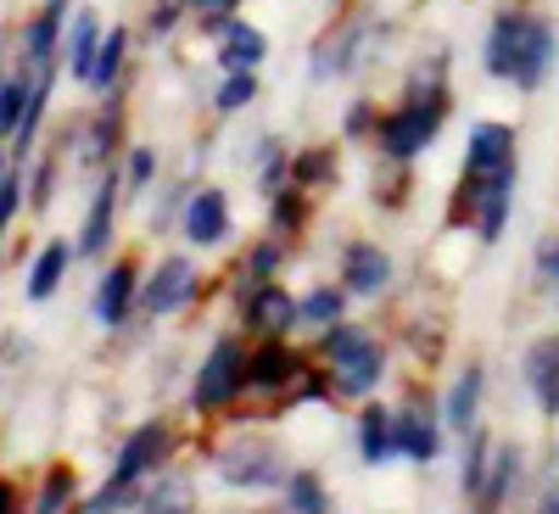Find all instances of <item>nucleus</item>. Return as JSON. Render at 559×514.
<instances>
[{"label":"nucleus","instance_id":"obj_13","mask_svg":"<svg viewBox=\"0 0 559 514\" xmlns=\"http://www.w3.org/2000/svg\"><path fill=\"white\" fill-rule=\"evenodd\" d=\"M213 62L224 68V73H263V62H269V34L252 23V17H229L218 34H213Z\"/></svg>","mask_w":559,"mask_h":514},{"label":"nucleus","instance_id":"obj_22","mask_svg":"<svg viewBox=\"0 0 559 514\" xmlns=\"http://www.w3.org/2000/svg\"><path fill=\"white\" fill-rule=\"evenodd\" d=\"M79 258V247H68V241H45L39 247V258L28 263V279H23V297L28 302H51L57 297V286L68 279V263Z\"/></svg>","mask_w":559,"mask_h":514},{"label":"nucleus","instance_id":"obj_38","mask_svg":"<svg viewBox=\"0 0 559 514\" xmlns=\"http://www.w3.org/2000/svg\"><path fill=\"white\" fill-rule=\"evenodd\" d=\"M376 123H381V101L358 96V101L347 107V118H342V134H347V140H376Z\"/></svg>","mask_w":559,"mask_h":514},{"label":"nucleus","instance_id":"obj_10","mask_svg":"<svg viewBox=\"0 0 559 514\" xmlns=\"http://www.w3.org/2000/svg\"><path fill=\"white\" fill-rule=\"evenodd\" d=\"M292 324H302V308L280 279H263V286L241 291V331L247 336H258V342L263 336H292Z\"/></svg>","mask_w":559,"mask_h":514},{"label":"nucleus","instance_id":"obj_37","mask_svg":"<svg viewBox=\"0 0 559 514\" xmlns=\"http://www.w3.org/2000/svg\"><path fill=\"white\" fill-rule=\"evenodd\" d=\"M112 134H118V101H107V107H102V118L90 123L84 157H90V163H107V152H112Z\"/></svg>","mask_w":559,"mask_h":514},{"label":"nucleus","instance_id":"obj_35","mask_svg":"<svg viewBox=\"0 0 559 514\" xmlns=\"http://www.w3.org/2000/svg\"><path fill=\"white\" fill-rule=\"evenodd\" d=\"M185 23H191V0H152L146 7V39H174Z\"/></svg>","mask_w":559,"mask_h":514},{"label":"nucleus","instance_id":"obj_4","mask_svg":"<svg viewBox=\"0 0 559 514\" xmlns=\"http://www.w3.org/2000/svg\"><path fill=\"white\" fill-rule=\"evenodd\" d=\"M521 168V134L515 123H498V118H476L471 134H464V191H459V207H471L481 196V184Z\"/></svg>","mask_w":559,"mask_h":514},{"label":"nucleus","instance_id":"obj_8","mask_svg":"<svg viewBox=\"0 0 559 514\" xmlns=\"http://www.w3.org/2000/svg\"><path fill=\"white\" fill-rule=\"evenodd\" d=\"M168 447H174L168 419H146V426H134V431L123 437L118 458H112L107 481H112V487H123V492H134L140 481H152V476L163 470V464H168Z\"/></svg>","mask_w":559,"mask_h":514},{"label":"nucleus","instance_id":"obj_16","mask_svg":"<svg viewBox=\"0 0 559 514\" xmlns=\"http://www.w3.org/2000/svg\"><path fill=\"white\" fill-rule=\"evenodd\" d=\"M392 431H397V458L408 464H437L442 458V414L437 408H392Z\"/></svg>","mask_w":559,"mask_h":514},{"label":"nucleus","instance_id":"obj_2","mask_svg":"<svg viewBox=\"0 0 559 514\" xmlns=\"http://www.w3.org/2000/svg\"><path fill=\"white\" fill-rule=\"evenodd\" d=\"M453 112V89L448 84H408L403 89V101H392L376 123V146L386 163L408 168L414 157H426L437 146V134Z\"/></svg>","mask_w":559,"mask_h":514},{"label":"nucleus","instance_id":"obj_26","mask_svg":"<svg viewBox=\"0 0 559 514\" xmlns=\"http://www.w3.org/2000/svg\"><path fill=\"white\" fill-rule=\"evenodd\" d=\"M492 453H498V442L481 431V426H471L464 431V464H459V487H464V498H481V487H487V470H492Z\"/></svg>","mask_w":559,"mask_h":514},{"label":"nucleus","instance_id":"obj_28","mask_svg":"<svg viewBox=\"0 0 559 514\" xmlns=\"http://www.w3.org/2000/svg\"><path fill=\"white\" fill-rule=\"evenodd\" d=\"M297 308H302L308 331H331L336 319H347V286H342V279H336V286L324 279V286H313L308 297H297Z\"/></svg>","mask_w":559,"mask_h":514},{"label":"nucleus","instance_id":"obj_30","mask_svg":"<svg viewBox=\"0 0 559 514\" xmlns=\"http://www.w3.org/2000/svg\"><path fill=\"white\" fill-rule=\"evenodd\" d=\"M280 492H286V514H331V487L319 470H292Z\"/></svg>","mask_w":559,"mask_h":514},{"label":"nucleus","instance_id":"obj_31","mask_svg":"<svg viewBox=\"0 0 559 514\" xmlns=\"http://www.w3.org/2000/svg\"><path fill=\"white\" fill-rule=\"evenodd\" d=\"M280 268H286V241H280V236H263V241H252L247 247V258H241V291L247 286H263V279H274Z\"/></svg>","mask_w":559,"mask_h":514},{"label":"nucleus","instance_id":"obj_12","mask_svg":"<svg viewBox=\"0 0 559 514\" xmlns=\"http://www.w3.org/2000/svg\"><path fill=\"white\" fill-rule=\"evenodd\" d=\"M229 229H236V213H229V196L218 191V184H202V191L185 196L179 207V236L191 241V247H224L229 241Z\"/></svg>","mask_w":559,"mask_h":514},{"label":"nucleus","instance_id":"obj_7","mask_svg":"<svg viewBox=\"0 0 559 514\" xmlns=\"http://www.w3.org/2000/svg\"><path fill=\"white\" fill-rule=\"evenodd\" d=\"M376 39H381V23L358 12V17L336 23L331 34H324V39L313 45V62H308V73H313L319 84L347 79V73H358V68L369 62V51H376Z\"/></svg>","mask_w":559,"mask_h":514},{"label":"nucleus","instance_id":"obj_5","mask_svg":"<svg viewBox=\"0 0 559 514\" xmlns=\"http://www.w3.org/2000/svg\"><path fill=\"white\" fill-rule=\"evenodd\" d=\"M247 397V342L241 336H218L191 381V408L197 414H224Z\"/></svg>","mask_w":559,"mask_h":514},{"label":"nucleus","instance_id":"obj_43","mask_svg":"<svg viewBox=\"0 0 559 514\" xmlns=\"http://www.w3.org/2000/svg\"><path fill=\"white\" fill-rule=\"evenodd\" d=\"M51 184H57V163L45 157V163H39V174H34V207L51 202Z\"/></svg>","mask_w":559,"mask_h":514},{"label":"nucleus","instance_id":"obj_32","mask_svg":"<svg viewBox=\"0 0 559 514\" xmlns=\"http://www.w3.org/2000/svg\"><path fill=\"white\" fill-rule=\"evenodd\" d=\"M258 96H263V79H258V73H224L218 89H213V112H218V118H236V112H247Z\"/></svg>","mask_w":559,"mask_h":514},{"label":"nucleus","instance_id":"obj_1","mask_svg":"<svg viewBox=\"0 0 559 514\" xmlns=\"http://www.w3.org/2000/svg\"><path fill=\"white\" fill-rule=\"evenodd\" d=\"M559 68V17L532 0H503L481 28V73L537 96Z\"/></svg>","mask_w":559,"mask_h":514},{"label":"nucleus","instance_id":"obj_24","mask_svg":"<svg viewBox=\"0 0 559 514\" xmlns=\"http://www.w3.org/2000/svg\"><path fill=\"white\" fill-rule=\"evenodd\" d=\"M129 45L134 34L123 23H112L102 34V51H96V68H90V89H102V96H118V84H123V68H129Z\"/></svg>","mask_w":559,"mask_h":514},{"label":"nucleus","instance_id":"obj_20","mask_svg":"<svg viewBox=\"0 0 559 514\" xmlns=\"http://www.w3.org/2000/svg\"><path fill=\"white\" fill-rule=\"evenodd\" d=\"M481 392H487V369H481V363H464L459 381H453L448 397H442V408H437L442 426L459 431V437L471 431V426H481Z\"/></svg>","mask_w":559,"mask_h":514},{"label":"nucleus","instance_id":"obj_34","mask_svg":"<svg viewBox=\"0 0 559 514\" xmlns=\"http://www.w3.org/2000/svg\"><path fill=\"white\" fill-rule=\"evenodd\" d=\"M73 503H79V481H73V470H68V464H51V470H45V487H39L34 514H73Z\"/></svg>","mask_w":559,"mask_h":514},{"label":"nucleus","instance_id":"obj_25","mask_svg":"<svg viewBox=\"0 0 559 514\" xmlns=\"http://www.w3.org/2000/svg\"><path fill=\"white\" fill-rule=\"evenodd\" d=\"M134 514H197V498H191V476H179V470H157L152 487L134 498Z\"/></svg>","mask_w":559,"mask_h":514},{"label":"nucleus","instance_id":"obj_33","mask_svg":"<svg viewBox=\"0 0 559 514\" xmlns=\"http://www.w3.org/2000/svg\"><path fill=\"white\" fill-rule=\"evenodd\" d=\"M331 179H336V146L292 152V184H302V191H324Z\"/></svg>","mask_w":559,"mask_h":514},{"label":"nucleus","instance_id":"obj_14","mask_svg":"<svg viewBox=\"0 0 559 514\" xmlns=\"http://www.w3.org/2000/svg\"><path fill=\"white\" fill-rule=\"evenodd\" d=\"M134 308H140V268H134V258H118L96 279V324L118 331V324H129Z\"/></svg>","mask_w":559,"mask_h":514},{"label":"nucleus","instance_id":"obj_27","mask_svg":"<svg viewBox=\"0 0 559 514\" xmlns=\"http://www.w3.org/2000/svg\"><path fill=\"white\" fill-rule=\"evenodd\" d=\"M302 224H308V191L302 184H280L269 196V236L292 241V236H302Z\"/></svg>","mask_w":559,"mask_h":514},{"label":"nucleus","instance_id":"obj_23","mask_svg":"<svg viewBox=\"0 0 559 514\" xmlns=\"http://www.w3.org/2000/svg\"><path fill=\"white\" fill-rule=\"evenodd\" d=\"M515 487H521V447L498 442L492 470H487V487H481V498H476V514H503V509H509V492H515Z\"/></svg>","mask_w":559,"mask_h":514},{"label":"nucleus","instance_id":"obj_17","mask_svg":"<svg viewBox=\"0 0 559 514\" xmlns=\"http://www.w3.org/2000/svg\"><path fill=\"white\" fill-rule=\"evenodd\" d=\"M118 196H123V174H102L96 179V196H90V213H84V229H79V258H102L112 247V218H118Z\"/></svg>","mask_w":559,"mask_h":514},{"label":"nucleus","instance_id":"obj_15","mask_svg":"<svg viewBox=\"0 0 559 514\" xmlns=\"http://www.w3.org/2000/svg\"><path fill=\"white\" fill-rule=\"evenodd\" d=\"M342 286H347V297H381L392 286V252L381 241H347L342 247Z\"/></svg>","mask_w":559,"mask_h":514},{"label":"nucleus","instance_id":"obj_36","mask_svg":"<svg viewBox=\"0 0 559 514\" xmlns=\"http://www.w3.org/2000/svg\"><path fill=\"white\" fill-rule=\"evenodd\" d=\"M241 7H247V0H191V23H197V28L213 39V34H218L229 17H236Z\"/></svg>","mask_w":559,"mask_h":514},{"label":"nucleus","instance_id":"obj_45","mask_svg":"<svg viewBox=\"0 0 559 514\" xmlns=\"http://www.w3.org/2000/svg\"><path fill=\"white\" fill-rule=\"evenodd\" d=\"M7 168H12V163H7V157H0V179H7Z\"/></svg>","mask_w":559,"mask_h":514},{"label":"nucleus","instance_id":"obj_11","mask_svg":"<svg viewBox=\"0 0 559 514\" xmlns=\"http://www.w3.org/2000/svg\"><path fill=\"white\" fill-rule=\"evenodd\" d=\"M191 297H197V263L191 258H163L140 279V313L146 319H168L179 308H191Z\"/></svg>","mask_w":559,"mask_h":514},{"label":"nucleus","instance_id":"obj_42","mask_svg":"<svg viewBox=\"0 0 559 514\" xmlns=\"http://www.w3.org/2000/svg\"><path fill=\"white\" fill-rule=\"evenodd\" d=\"M537 514H559V458L548 464V476L537 487Z\"/></svg>","mask_w":559,"mask_h":514},{"label":"nucleus","instance_id":"obj_19","mask_svg":"<svg viewBox=\"0 0 559 514\" xmlns=\"http://www.w3.org/2000/svg\"><path fill=\"white\" fill-rule=\"evenodd\" d=\"M521 381H526V392L537 397L543 414H559V331H548V336H537V342L526 347Z\"/></svg>","mask_w":559,"mask_h":514},{"label":"nucleus","instance_id":"obj_18","mask_svg":"<svg viewBox=\"0 0 559 514\" xmlns=\"http://www.w3.org/2000/svg\"><path fill=\"white\" fill-rule=\"evenodd\" d=\"M102 34L107 23L90 12V7H73L68 28H62V68L73 84H90V68H96V51H102Z\"/></svg>","mask_w":559,"mask_h":514},{"label":"nucleus","instance_id":"obj_6","mask_svg":"<svg viewBox=\"0 0 559 514\" xmlns=\"http://www.w3.org/2000/svg\"><path fill=\"white\" fill-rule=\"evenodd\" d=\"M213 470L224 487L236 492H269V487H286V458H280L274 442H258V437H241V442H224L213 453Z\"/></svg>","mask_w":559,"mask_h":514},{"label":"nucleus","instance_id":"obj_39","mask_svg":"<svg viewBox=\"0 0 559 514\" xmlns=\"http://www.w3.org/2000/svg\"><path fill=\"white\" fill-rule=\"evenodd\" d=\"M17 207H23V163H12L7 179H0V241H7V229H12Z\"/></svg>","mask_w":559,"mask_h":514},{"label":"nucleus","instance_id":"obj_44","mask_svg":"<svg viewBox=\"0 0 559 514\" xmlns=\"http://www.w3.org/2000/svg\"><path fill=\"white\" fill-rule=\"evenodd\" d=\"M0 514H23V498H17L12 481H0Z\"/></svg>","mask_w":559,"mask_h":514},{"label":"nucleus","instance_id":"obj_41","mask_svg":"<svg viewBox=\"0 0 559 514\" xmlns=\"http://www.w3.org/2000/svg\"><path fill=\"white\" fill-rule=\"evenodd\" d=\"M537 274L548 279V291H554V302H559V236L543 241V252H537Z\"/></svg>","mask_w":559,"mask_h":514},{"label":"nucleus","instance_id":"obj_3","mask_svg":"<svg viewBox=\"0 0 559 514\" xmlns=\"http://www.w3.org/2000/svg\"><path fill=\"white\" fill-rule=\"evenodd\" d=\"M319 369L331 375V392L342 397H369L386 381V347L353 319H336L331 331H319Z\"/></svg>","mask_w":559,"mask_h":514},{"label":"nucleus","instance_id":"obj_9","mask_svg":"<svg viewBox=\"0 0 559 514\" xmlns=\"http://www.w3.org/2000/svg\"><path fill=\"white\" fill-rule=\"evenodd\" d=\"M308 358L286 342V336H263L258 347H247V392L274 397V392H292L302 381Z\"/></svg>","mask_w":559,"mask_h":514},{"label":"nucleus","instance_id":"obj_21","mask_svg":"<svg viewBox=\"0 0 559 514\" xmlns=\"http://www.w3.org/2000/svg\"><path fill=\"white\" fill-rule=\"evenodd\" d=\"M397 458V431H392V408L386 403H369L358 414V464L381 470V464Z\"/></svg>","mask_w":559,"mask_h":514},{"label":"nucleus","instance_id":"obj_29","mask_svg":"<svg viewBox=\"0 0 559 514\" xmlns=\"http://www.w3.org/2000/svg\"><path fill=\"white\" fill-rule=\"evenodd\" d=\"M51 84H57V68H39L34 73V89H28V107H23V123H17V134H12V146H17V157L34 146V134H39V123H45V112H51Z\"/></svg>","mask_w":559,"mask_h":514},{"label":"nucleus","instance_id":"obj_40","mask_svg":"<svg viewBox=\"0 0 559 514\" xmlns=\"http://www.w3.org/2000/svg\"><path fill=\"white\" fill-rule=\"evenodd\" d=\"M152 179H157V152L152 146H134L129 163H123V191H146Z\"/></svg>","mask_w":559,"mask_h":514}]
</instances>
